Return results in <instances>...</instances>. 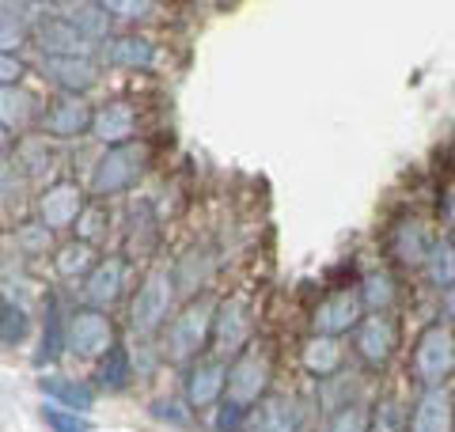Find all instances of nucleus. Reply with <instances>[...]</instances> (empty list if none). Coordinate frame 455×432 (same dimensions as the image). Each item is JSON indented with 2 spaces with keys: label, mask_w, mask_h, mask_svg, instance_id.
<instances>
[{
  "label": "nucleus",
  "mask_w": 455,
  "mask_h": 432,
  "mask_svg": "<svg viewBox=\"0 0 455 432\" xmlns=\"http://www.w3.org/2000/svg\"><path fill=\"white\" fill-rule=\"evenodd\" d=\"M410 376L421 383V391L429 387H444L455 376V326L451 323H429L414 341V356H410Z\"/></svg>",
  "instance_id": "1"
},
{
  "label": "nucleus",
  "mask_w": 455,
  "mask_h": 432,
  "mask_svg": "<svg viewBox=\"0 0 455 432\" xmlns=\"http://www.w3.org/2000/svg\"><path fill=\"white\" fill-rule=\"evenodd\" d=\"M212 319H217V300L212 296L190 300L167 326V356L171 360H197V353L205 349V341H212Z\"/></svg>",
  "instance_id": "2"
},
{
  "label": "nucleus",
  "mask_w": 455,
  "mask_h": 432,
  "mask_svg": "<svg viewBox=\"0 0 455 432\" xmlns=\"http://www.w3.org/2000/svg\"><path fill=\"white\" fill-rule=\"evenodd\" d=\"M269 376H274V364H269V353L259 345H247L232 364H228V387H224V402H235L239 410H251L254 402H262L269 395Z\"/></svg>",
  "instance_id": "3"
},
{
  "label": "nucleus",
  "mask_w": 455,
  "mask_h": 432,
  "mask_svg": "<svg viewBox=\"0 0 455 432\" xmlns=\"http://www.w3.org/2000/svg\"><path fill=\"white\" fill-rule=\"evenodd\" d=\"M145 164H148V148L140 140L130 144H118V148H107L95 164V175H92V194L95 197H114L122 190L145 175Z\"/></svg>",
  "instance_id": "4"
},
{
  "label": "nucleus",
  "mask_w": 455,
  "mask_h": 432,
  "mask_svg": "<svg viewBox=\"0 0 455 432\" xmlns=\"http://www.w3.org/2000/svg\"><path fill=\"white\" fill-rule=\"evenodd\" d=\"M171 300H175V273H171L167 266H156L133 296L130 326L137 330V334H156V330L167 323Z\"/></svg>",
  "instance_id": "5"
},
{
  "label": "nucleus",
  "mask_w": 455,
  "mask_h": 432,
  "mask_svg": "<svg viewBox=\"0 0 455 432\" xmlns=\"http://www.w3.org/2000/svg\"><path fill=\"white\" fill-rule=\"evenodd\" d=\"M65 345H68V353H76V356L103 360L114 345H118L114 341V323L99 308H80L68 315V323H65Z\"/></svg>",
  "instance_id": "6"
},
{
  "label": "nucleus",
  "mask_w": 455,
  "mask_h": 432,
  "mask_svg": "<svg viewBox=\"0 0 455 432\" xmlns=\"http://www.w3.org/2000/svg\"><path fill=\"white\" fill-rule=\"evenodd\" d=\"M254 334V315L243 296H228L217 304V319H212V349L217 356H239L251 345Z\"/></svg>",
  "instance_id": "7"
},
{
  "label": "nucleus",
  "mask_w": 455,
  "mask_h": 432,
  "mask_svg": "<svg viewBox=\"0 0 455 432\" xmlns=\"http://www.w3.org/2000/svg\"><path fill=\"white\" fill-rule=\"evenodd\" d=\"M353 349L368 368H387L391 356L398 353V319L391 311L364 315L361 326L353 330Z\"/></svg>",
  "instance_id": "8"
},
{
  "label": "nucleus",
  "mask_w": 455,
  "mask_h": 432,
  "mask_svg": "<svg viewBox=\"0 0 455 432\" xmlns=\"http://www.w3.org/2000/svg\"><path fill=\"white\" fill-rule=\"evenodd\" d=\"M92 122H95V110L84 95H57L46 107V114H42V133L53 140H73L92 133Z\"/></svg>",
  "instance_id": "9"
},
{
  "label": "nucleus",
  "mask_w": 455,
  "mask_h": 432,
  "mask_svg": "<svg viewBox=\"0 0 455 432\" xmlns=\"http://www.w3.org/2000/svg\"><path fill=\"white\" fill-rule=\"evenodd\" d=\"M88 209V201H84V190L76 182H50L46 190L38 194V224H46L50 232H57V228H76L80 212Z\"/></svg>",
  "instance_id": "10"
},
{
  "label": "nucleus",
  "mask_w": 455,
  "mask_h": 432,
  "mask_svg": "<svg viewBox=\"0 0 455 432\" xmlns=\"http://www.w3.org/2000/svg\"><path fill=\"white\" fill-rule=\"evenodd\" d=\"M361 319H364L361 292H349V288H338V292L319 300L315 315H311V323H315V334H326V338L349 334V330L361 326Z\"/></svg>",
  "instance_id": "11"
},
{
  "label": "nucleus",
  "mask_w": 455,
  "mask_h": 432,
  "mask_svg": "<svg viewBox=\"0 0 455 432\" xmlns=\"http://www.w3.org/2000/svg\"><path fill=\"white\" fill-rule=\"evenodd\" d=\"M228 387V364L224 356H197L187 372V402L194 410L212 406L217 398H224Z\"/></svg>",
  "instance_id": "12"
},
{
  "label": "nucleus",
  "mask_w": 455,
  "mask_h": 432,
  "mask_svg": "<svg viewBox=\"0 0 455 432\" xmlns=\"http://www.w3.org/2000/svg\"><path fill=\"white\" fill-rule=\"evenodd\" d=\"M125 277H130V262L125 258H99V266L84 277V296H88L92 308H110L118 304L125 292Z\"/></svg>",
  "instance_id": "13"
},
{
  "label": "nucleus",
  "mask_w": 455,
  "mask_h": 432,
  "mask_svg": "<svg viewBox=\"0 0 455 432\" xmlns=\"http://www.w3.org/2000/svg\"><path fill=\"white\" fill-rule=\"evenodd\" d=\"M406 432H455V398L448 387H429L421 391L410 413Z\"/></svg>",
  "instance_id": "14"
},
{
  "label": "nucleus",
  "mask_w": 455,
  "mask_h": 432,
  "mask_svg": "<svg viewBox=\"0 0 455 432\" xmlns=\"http://www.w3.org/2000/svg\"><path fill=\"white\" fill-rule=\"evenodd\" d=\"M300 425V406L292 395H266L247 410L243 432H296Z\"/></svg>",
  "instance_id": "15"
},
{
  "label": "nucleus",
  "mask_w": 455,
  "mask_h": 432,
  "mask_svg": "<svg viewBox=\"0 0 455 432\" xmlns=\"http://www.w3.org/2000/svg\"><path fill=\"white\" fill-rule=\"evenodd\" d=\"M38 46H42V57H92L95 42L84 31H76L68 20L46 16L38 23Z\"/></svg>",
  "instance_id": "16"
},
{
  "label": "nucleus",
  "mask_w": 455,
  "mask_h": 432,
  "mask_svg": "<svg viewBox=\"0 0 455 432\" xmlns=\"http://www.w3.org/2000/svg\"><path fill=\"white\" fill-rule=\"evenodd\" d=\"M42 72L61 88V95H84L99 84L92 57H42Z\"/></svg>",
  "instance_id": "17"
},
{
  "label": "nucleus",
  "mask_w": 455,
  "mask_h": 432,
  "mask_svg": "<svg viewBox=\"0 0 455 432\" xmlns=\"http://www.w3.org/2000/svg\"><path fill=\"white\" fill-rule=\"evenodd\" d=\"M92 137H99L107 148H118V144H130L137 137V114L130 103L114 99V103H103L95 110V122H92Z\"/></svg>",
  "instance_id": "18"
},
{
  "label": "nucleus",
  "mask_w": 455,
  "mask_h": 432,
  "mask_svg": "<svg viewBox=\"0 0 455 432\" xmlns=\"http://www.w3.org/2000/svg\"><path fill=\"white\" fill-rule=\"evenodd\" d=\"M341 360H346V345L341 338H326V334H311L300 349V364L311 372L315 380H331L334 372L341 368Z\"/></svg>",
  "instance_id": "19"
},
{
  "label": "nucleus",
  "mask_w": 455,
  "mask_h": 432,
  "mask_svg": "<svg viewBox=\"0 0 455 432\" xmlns=\"http://www.w3.org/2000/svg\"><path fill=\"white\" fill-rule=\"evenodd\" d=\"M38 391L53 398L61 410H73V413H88L95 406V391L73 376H38Z\"/></svg>",
  "instance_id": "20"
},
{
  "label": "nucleus",
  "mask_w": 455,
  "mask_h": 432,
  "mask_svg": "<svg viewBox=\"0 0 455 432\" xmlns=\"http://www.w3.org/2000/svg\"><path fill=\"white\" fill-rule=\"evenodd\" d=\"M35 114H38V103H35V95L27 88H20V84L0 88V125H4L8 133H23V129H31Z\"/></svg>",
  "instance_id": "21"
},
{
  "label": "nucleus",
  "mask_w": 455,
  "mask_h": 432,
  "mask_svg": "<svg viewBox=\"0 0 455 432\" xmlns=\"http://www.w3.org/2000/svg\"><path fill=\"white\" fill-rule=\"evenodd\" d=\"M421 269H425V277H429V284H436L440 292L455 288V239L451 236H433Z\"/></svg>",
  "instance_id": "22"
},
{
  "label": "nucleus",
  "mask_w": 455,
  "mask_h": 432,
  "mask_svg": "<svg viewBox=\"0 0 455 432\" xmlns=\"http://www.w3.org/2000/svg\"><path fill=\"white\" fill-rule=\"evenodd\" d=\"M429 243L433 236L421 228V220H403L395 228V239H391V251L403 266H425V254H429Z\"/></svg>",
  "instance_id": "23"
},
{
  "label": "nucleus",
  "mask_w": 455,
  "mask_h": 432,
  "mask_svg": "<svg viewBox=\"0 0 455 432\" xmlns=\"http://www.w3.org/2000/svg\"><path fill=\"white\" fill-rule=\"evenodd\" d=\"M103 53H107V65H118V68H148L156 61V46L148 38H137V35L110 38Z\"/></svg>",
  "instance_id": "24"
},
{
  "label": "nucleus",
  "mask_w": 455,
  "mask_h": 432,
  "mask_svg": "<svg viewBox=\"0 0 455 432\" xmlns=\"http://www.w3.org/2000/svg\"><path fill=\"white\" fill-rule=\"evenodd\" d=\"M35 4H0V53H12L27 42Z\"/></svg>",
  "instance_id": "25"
},
{
  "label": "nucleus",
  "mask_w": 455,
  "mask_h": 432,
  "mask_svg": "<svg viewBox=\"0 0 455 432\" xmlns=\"http://www.w3.org/2000/svg\"><path fill=\"white\" fill-rule=\"evenodd\" d=\"M99 266V258H95V247L92 243H65L61 251L53 254V269H57V277H88V273Z\"/></svg>",
  "instance_id": "26"
},
{
  "label": "nucleus",
  "mask_w": 455,
  "mask_h": 432,
  "mask_svg": "<svg viewBox=\"0 0 455 432\" xmlns=\"http://www.w3.org/2000/svg\"><path fill=\"white\" fill-rule=\"evenodd\" d=\"M61 12L57 16L61 20H68L76 27V31H84L92 42L95 38H103L107 35V27H110V12H107V4H57Z\"/></svg>",
  "instance_id": "27"
},
{
  "label": "nucleus",
  "mask_w": 455,
  "mask_h": 432,
  "mask_svg": "<svg viewBox=\"0 0 455 432\" xmlns=\"http://www.w3.org/2000/svg\"><path fill=\"white\" fill-rule=\"evenodd\" d=\"M395 300H398V284L387 269H372L368 277L361 281V304L368 311H391L395 308Z\"/></svg>",
  "instance_id": "28"
},
{
  "label": "nucleus",
  "mask_w": 455,
  "mask_h": 432,
  "mask_svg": "<svg viewBox=\"0 0 455 432\" xmlns=\"http://www.w3.org/2000/svg\"><path fill=\"white\" fill-rule=\"evenodd\" d=\"M16 167H23V175L27 179H42V175H50V171L57 167V152L46 144V137H31V140H23L20 144V160Z\"/></svg>",
  "instance_id": "29"
},
{
  "label": "nucleus",
  "mask_w": 455,
  "mask_h": 432,
  "mask_svg": "<svg viewBox=\"0 0 455 432\" xmlns=\"http://www.w3.org/2000/svg\"><path fill=\"white\" fill-rule=\"evenodd\" d=\"M319 432H372V410H368L364 402H346V406H334Z\"/></svg>",
  "instance_id": "30"
},
{
  "label": "nucleus",
  "mask_w": 455,
  "mask_h": 432,
  "mask_svg": "<svg viewBox=\"0 0 455 432\" xmlns=\"http://www.w3.org/2000/svg\"><path fill=\"white\" fill-rule=\"evenodd\" d=\"M171 273H175V288H182V292H194V288L205 284V277L212 273V254L190 247L187 254L179 258V266L171 269Z\"/></svg>",
  "instance_id": "31"
},
{
  "label": "nucleus",
  "mask_w": 455,
  "mask_h": 432,
  "mask_svg": "<svg viewBox=\"0 0 455 432\" xmlns=\"http://www.w3.org/2000/svg\"><path fill=\"white\" fill-rule=\"evenodd\" d=\"M95 383L103 387V391H122L125 383H130V356H125V349H114L99 360V368H95Z\"/></svg>",
  "instance_id": "32"
},
{
  "label": "nucleus",
  "mask_w": 455,
  "mask_h": 432,
  "mask_svg": "<svg viewBox=\"0 0 455 432\" xmlns=\"http://www.w3.org/2000/svg\"><path fill=\"white\" fill-rule=\"evenodd\" d=\"M27 330H31V319H27V311H23L12 296L0 292V341H4V345H16V341L27 338Z\"/></svg>",
  "instance_id": "33"
},
{
  "label": "nucleus",
  "mask_w": 455,
  "mask_h": 432,
  "mask_svg": "<svg viewBox=\"0 0 455 432\" xmlns=\"http://www.w3.org/2000/svg\"><path fill=\"white\" fill-rule=\"evenodd\" d=\"M65 345V334H61V315H57V300L50 296V315H46V334H42V349H38V364L42 360H53L57 353H61Z\"/></svg>",
  "instance_id": "34"
},
{
  "label": "nucleus",
  "mask_w": 455,
  "mask_h": 432,
  "mask_svg": "<svg viewBox=\"0 0 455 432\" xmlns=\"http://www.w3.org/2000/svg\"><path fill=\"white\" fill-rule=\"evenodd\" d=\"M42 421L50 425V432H92L88 417L73 413V410H61V406H42Z\"/></svg>",
  "instance_id": "35"
},
{
  "label": "nucleus",
  "mask_w": 455,
  "mask_h": 432,
  "mask_svg": "<svg viewBox=\"0 0 455 432\" xmlns=\"http://www.w3.org/2000/svg\"><path fill=\"white\" fill-rule=\"evenodd\" d=\"M103 232H107V212L99 209V205H88V209L80 212V220H76V236H80V243H95Z\"/></svg>",
  "instance_id": "36"
},
{
  "label": "nucleus",
  "mask_w": 455,
  "mask_h": 432,
  "mask_svg": "<svg viewBox=\"0 0 455 432\" xmlns=\"http://www.w3.org/2000/svg\"><path fill=\"white\" fill-rule=\"evenodd\" d=\"M16 239H20V251L23 254H42V251L50 247V228L46 224H27Z\"/></svg>",
  "instance_id": "37"
},
{
  "label": "nucleus",
  "mask_w": 455,
  "mask_h": 432,
  "mask_svg": "<svg viewBox=\"0 0 455 432\" xmlns=\"http://www.w3.org/2000/svg\"><path fill=\"white\" fill-rule=\"evenodd\" d=\"M243 421H247V410H239L235 402H220L217 432H243Z\"/></svg>",
  "instance_id": "38"
},
{
  "label": "nucleus",
  "mask_w": 455,
  "mask_h": 432,
  "mask_svg": "<svg viewBox=\"0 0 455 432\" xmlns=\"http://www.w3.org/2000/svg\"><path fill=\"white\" fill-rule=\"evenodd\" d=\"M156 4H148V0H107V12L110 16H122V20H137V16H148Z\"/></svg>",
  "instance_id": "39"
},
{
  "label": "nucleus",
  "mask_w": 455,
  "mask_h": 432,
  "mask_svg": "<svg viewBox=\"0 0 455 432\" xmlns=\"http://www.w3.org/2000/svg\"><path fill=\"white\" fill-rule=\"evenodd\" d=\"M23 76V61L12 53H0V88H8V84H20Z\"/></svg>",
  "instance_id": "40"
},
{
  "label": "nucleus",
  "mask_w": 455,
  "mask_h": 432,
  "mask_svg": "<svg viewBox=\"0 0 455 432\" xmlns=\"http://www.w3.org/2000/svg\"><path fill=\"white\" fill-rule=\"evenodd\" d=\"M20 197V182H16V164H0V201Z\"/></svg>",
  "instance_id": "41"
},
{
  "label": "nucleus",
  "mask_w": 455,
  "mask_h": 432,
  "mask_svg": "<svg viewBox=\"0 0 455 432\" xmlns=\"http://www.w3.org/2000/svg\"><path fill=\"white\" fill-rule=\"evenodd\" d=\"M440 212H444V224H448V236L455 239V182L444 190V201H440Z\"/></svg>",
  "instance_id": "42"
},
{
  "label": "nucleus",
  "mask_w": 455,
  "mask_h": 432,
  "mask_svg": "<svg viewBox=\"0 0 455 432\" xmlns=\"http://www.w3.org/2000/svg\"><path fill=\"white\" fill-rule=\"evenodd\" d=\"M444 308H448V315L455 319V288H448V292H444Z\"/></svg>",
  "instance_id": "43"
},
{
  "label": "nucleus",
  "mask_w": 455,
  "mask_h": 432,
  "mask_svg": "<svg viewBox=\"0 0 455 432\" xmlns=\"http://www.w3.org/2000/svg\"><path fill=\"white\" fill-rule=\"evenodd\" d=\"M8 137H12V133H8L4 125H0V156H4V148H8Z\"/></svg>",
  "instance_id": "44"
}]
</instances>
